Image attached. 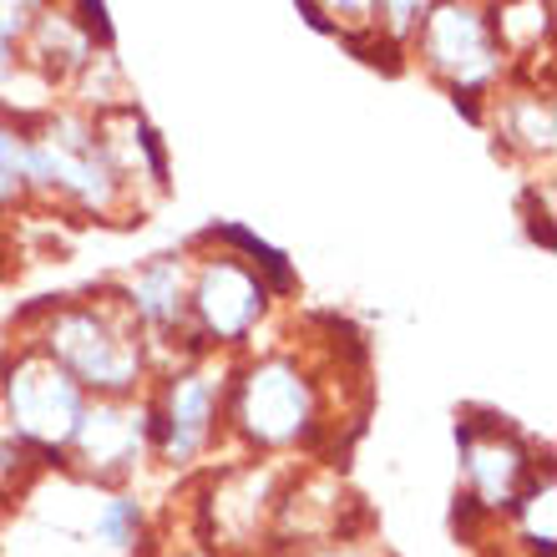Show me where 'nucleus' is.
I'll list each match as a JSON object with an SVG mask.
<instances>
[{
  "instance_id": "nucleus-1",
  "label": "nucleus",
  "mask_w": 557,
  "mask_h": 557,
  "mask_svg": "<svg viewBox=\"0 0 557 557\" xmlns=\"http://www.w3.org/2000/svg\"><path fill=\"white\" fill-rule=\"evenodd\" d=\"M46 355L57 360L76 385L102 391L107 400L127 396L143 375V345L127 324H117L102 309H66L46 330Z\"/></svg>"
},
{
  "instance_id": "nucleus-15",
  "label": "nucleus",
  "mask_w": 557,
  "mask_h": 557,
  "mask_svg": "<svg viewBox=\"0 0 557 557\" xmlns=\"http://www.w3.org/2000/svg\"><path fill=\"white\" fill-rule=\"evenodd\" d=\"M0 451H5V425H0Z\"/></svg>"
},
{
  "instance_id": "nucleus-2",
  "label": "nucleus",
  "mask_w": 557,
  "mask_h": 557,
  "mask_svg": "<svg viewBox=\"0 0 557 557\" xmlns=\"http://www.w3.org/2000/svg\"><path fill=\"white\" fill-rule=\"evenodd\" d=\"M5 411H11V431L21 446H46L61 451L76 436V425L87 416L82 406V385L51 360V355L30 350L11 366L5 381Z\"/></svg>"
},
{
  "instance_id": "nucleus-6",
  "label": "nucleus",
  "mask_w": 557,
  "mask_h": 557,
  "mask_svg": "<svg viewBox=\"0 0 557 557\" xmlns=\"http://www.w3.org/2000/svg\"><path fill=\"white\" fill-rule=\"evenodd\" d=\"M213 416H219V381L208 370H183L168 381V400L152 406L143 425L168 451V461H193L213 436Z\"/></svg>"
},
{
  "instance_id": "nucleus-7",
  "label": "nucleus",
  "mask_w": 557,
  "mask_h": 557,
  "mask_svg": "<svg viewBox=\"0 0 557 557\" xmlns=\"http://www.w3.org/2000/svg\"><path fill=\"white\" fill-rule=\"evenodd\" d=\"M456 446H461L467 476L476 486L471 502H482L492 512L517 507V492H522V476H528V451L502 431H471V425H456Z\"/></svg>"
},
{
  "instance_id": "nucleus-4",
  "label": "nucleus",
  "mask_w": 557,
  "mask_h": 557,
  "mask_svg": "<svg viewBox=\"0 0 557 557\" xmlns=\"http://www.w3.org/2000/svg\"><path fill=\"white\" fill-rule=\"evenodd\" d=\"M421 41L431 66L441 76H451L456 91H476L486 76L497 72L502 36L492 26V15L476 11V5H436V11H425Z\"/></svg>"
},
{
  "instance_id": "nucleus-10",
  "label": "nucleus",
  "mask_w": 557,
  "mask_h": 557,
  "mask_svg": "<svg viewBox=\"0 0 557 557\" xmlns=\"http://www.w3.org/2000/svg\"><path fill=\"white\" fill-rule=\"evenodd\" d=\"M137 532H143V507H137L133 497H107L102 507H97L91 537H97L102 547L122 553V547H133V543H137Z\"/></svg>"
},
{
  "instance_id": "nucleus-12",
  "label": "nucleus",
  "mask_w": 557,
  "mask_h": 557,
  "mask_svg": "<svg viewBox=\"0 0 557 557\" xmlns=\"http://www.w3.org/2000/svg\"><path fill=\"white\" fill-rule=\"evenodd\" d=\"M21 188H26V177L11 173V168H0V208L15 203V193H21Z\"/></svg>"
},
{
  "instance_id": "nucleus-13",
  "label": "nucleus",
  "mask_w": 557,
  "mask_h": 557,
  "mask_svg": "<svg viewBox=\"0 0 557 557\" xmlns=\"http://www.w3.org/2000/svg\"><path fill=\"white\" fill-rule=\"evenodd\" d=\"M5 66H11V41L0 36V72H5Z\"/></svg>"
},
{
  "instance_id": "nucleus-8",
  "label": "nucleus",
  "mask_w": 557,
  "mask_h": 557,
  "mask_svg": "<svg viewBox=\"0 0 557 557\" xmlns=\"http://www.w3.org/2000/svg\"><path fill=\"white\" fill-rule=\"evenodd\" d=\"M143 436L147 425L137 411H122L117 400H102V406H91L76 425V446H82V461L91 471H127L143 456Z\"/></svg>"
},
{
  "instance_id": "nucleus-3",
  "label": "nucleus",
  "mask_w": 557,
  "mask_h": 557,
  "mask_svg": "<svg viewBox=\"0 0 557 557\" xmlns=\"http://www.w3.org/2000/svg\"><path fill=\"white\" fill-rule=\"evenodd\" d=\"M238 421L259 446H294L314 431V385L289 360H264L238 391Z\"/></svg>"
},
{
  "instance_id": "nucleus-9",
  "label": "nucleus",
  "mask_w": 557,
  "mask_h": 557,
  "mask_svg": "<svg viewBox=\"0 0 557 557\" xmlns=\"http://www.w3.org/2000/svg\"><path fill=\"white\" fill-rule=\"evenodd\" d=\"M133 314L147 320L152 330H168V324L183 320V309H188V289H183V264L177 259H158V264H147L143 274L133 278Z\"/></svg>"
},
{
  "instance_id": "nucleus-14",
  "label": "nucleus",
  "mask_w": 557,
  "mask_h": 557,
  "mask_svg": "<svg viewBox=\"0 0 557 557\" xmlns=\"http://www.w3.org/2000/svg\"><path fill=\"white\" fill-rule=\"evenodd\" d=\"M320 557H355V553H320Z\"/></svg>"
},
{
  "instance_id": "nucleus-11",
  "label": "nucleus",
  "mask_w": 557,
  "mask_h": 557,
  "mask_svg": "<svg viewBox=\"0 0 557 557\" xmlns=\"http://www.w3.org/2000/svg\"><path fill=\"white\" fill-rule=\"evenodd\" d=\"M512 137L522 147H532V152H553V102H543V97H522V102H512Z\"/></svg>"
},
{
  "instance_id": "nucleus-5",
  "label": "nucleus",
  "mask_w": 557,
  "mask_h": 557,
  "mask_svg": "<svg viewBox=\"0 0 557 557\" xmlns=\"http://www.w3.org/2000/svg\"><path fill=\"white\" fill-rule=\"evenodd\" d=\"M264 278L259 269H244L238 259H213L198 274V289H193V309L203 320V335L219 339V345H238L249 335L259 314H264Z\"/></svg>"
}]
</instances>
